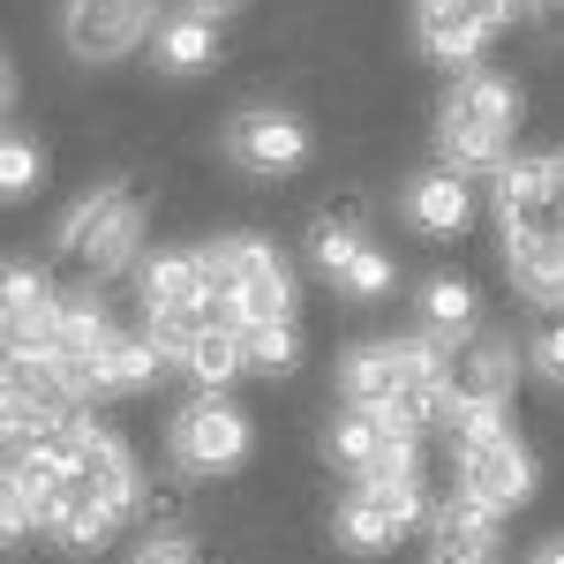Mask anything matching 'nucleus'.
Wrapping results in <instances>:
<instances>
[{"label": "nucleus", "instance_id": "3", "mask_svg": "<svg viewBox=\"0 0 564 564\" xmlns=\"http://www.w3.org/2000/svg\"><path fill=\"white\" fill-rule=\"evenodd\" d=\"M512 135H520V84L505 68H459L444 106H436V159L467 181L505 174Z\"/></svg>", "mask_w": 564, "mask_h": 564}, {"label": "nucleus", "instance_id": "25", "mask_svg": "<svg viewBox=\"0 0 564 564\" xmlns=\"http://www.w3.org/2000/svg\"><path fill=\"white\" fill-rule=\"evenodd\" d=\"M129 564H204V557L188 550V534H181V527H151V534L129 550Z\"/></svg>", "mask_w": 564, "mask_h": 564}, {"label": "nucleus", "instance_id": "21", "mask_svg": "<svg viewBox=\"0 0 564 564\" xmlns=\"http://www.w3.org/2000/svg\"><path fill=\"white\" fill-rule=\"evenodd\" d=\"M241 347H249V377H294L302 324H241Z\"/></svg>", "mask_w": 564, "mask_h": 564}, {"label": "nucleus", "instance_id": "4", "mask_svg": "<svg viewBox=\"0 0 564 564\" xmlns=\"http://www.w3.org/2000/svg\"><path fill=\"white\" fill-rule=\"evenodd\" d=\"M497 234L512 286L564 257V151H527L497 174Z\"/></svg>", "mask_w": 564, "mask_h": 564}, {"label": "nucleus", "instance_id": "8", "mask_svg": "<svg viewBox=\"0 0 564 564\" xmlns=\"http://www.w3.org/2000/svg\"><path fill=\"white\" fill-rule=\"evenodd\" d=\"M452 489L512 520L520 505H534V489H542V459H534L512 430L467 436V444H452Z\"/></svg>", "mask_w": 564, "mask_h": 564}, {"label": "nucleus", "instance_id": "24", "mask_svg": "<svg viewBox=\"0 0 564 564\" xmlns=\"http://www.w3.org/2000/svg\"><path fill=\"white\" fill-rule=\"evenodd\" d=\"M527 369L542 377V384L564 391V316H550L542 332H534V347H527Z\"/></svg>", "mask_w": 564, "mask_h": 564}, {"label": "nucleus", "instance_id": "18", "mask_svg": "<svg viewBox=\"0 0 564 564\" xmlns=\"http://www.w3.org/2000/svg\"><path fill=\"white\" fill-rule=\"evenodd\" d=\"M414 308H422V332L452 339V347L467 332H481V294H475V279H459V271H430L414 286Z\"/></svg>", "mask_w": 564, "mask_h": 564}, {"label": "nucleus", "instance_id": "7", "mask_svg": "<svg viewBox=\"0 0 564 564\" xmlns=\"http://www.w3.org/2000/svg\"><path fill=\"white\" fill-rule=\"evenodd\" d=\"M249 452H257V422H249L226 391H196V399H181L174 414H166V459H174V475H188V481L241 475Z\"/></svg>", "mask_w": 564, "mask_h": 564}, {"label": "nucleus", "instance_id": "10", "mask_svg": "<svg viewBox=\"0 0 564 564\" xmlns=\"http://www.w3.org/2000/svg\"><path fill=\"white\" fill-rule=\"evenodd\" d=\"M226 159L257 181H286L308 166V121L286 106H241L226 121Z\"/></svg>", "mask_w": 564, "mask_h": 564}, {"label": "nucleus", "instance_id": "6", "mask_svg": "<svg viewBox=\"0 0 564 564\" xmlns=\"http://www.w3.org/2000/svg\"><path fill=\"white\" fill-rule=\"evenodd\" d=\"M143 234H151L143 196L121 188V181H98V188H84L68 212L53 218V257L76 263L90 286H98V279H121L143 257Z\"/></svg>", "mask_w": 564, "mask_h": 564}, {"label": "nucleus", "instance_id": "2", "mask_svg": "<svg viewBox=\"0 0 564 564\" xmlns=\"http://www.w3.org/2000/svg\"><path fill=\"white\" fill-rule=\"evenodd\" d=\"M444 391H452V339L436 332H391V339H361L339 354V399L384 414L391 430H430L444 422Z\"/></svg>", "mask_w": 564, "mask_h": 564}, {"label": "nucleus", "instance_id": "13", "mask_svg": "<svg viewBox=\"0 0 564 564\" xmlns=\"http://www.w3.org/2000/svg\"><path fill=\"white\" fill-rule=\"evenodd\" d=\"M430 564H505V512L452 489L430 512Z\"/></svg>", "mask_w": 564, "mask_h": 564}, {"label": "nucleus", "instance_id": "28", "mask_svg": "<svg viewBox=\"0 0 564 564\" xmlns=\"http://www.w3.org/2000/svg\"><path fill=\"white\" fill-rule=\"evenodd\" d=\"M188 8H204V15H234L241 0H188Z\"/></svg>", "mask_w": 564, "mask_h": 564}, {"label": "nucleus", "instance_id": "17", "mask_svg": "<svg viewBox=\"0 0 564 564\" xmlns=\"http://www.w3.org/2000/svg\"><path fill=\"white\" fill-rule=\"evenodd\" d=\"M399 534H406V520H399L391 505H377L369 489H347V497L332 505V542H339L347 557H391Z\"/></svg>", "mask_w": 564, "mask_h": 564}, {"label": "nucleus", "instance_id": "20", "mask_svg": "<svg viewBox=\"0 0 564 564\" xmlns=\"http://www.w3.org/2000/svg\"><path fill=\"white\" fill-rule=\"evenodd\" d=\"M361 249H369V234H361V218H316V226H308V263H316V271H324V286H339V279H347V263L361 257Z\"/></svg>", "mask_w": 564, "mask_h": 564}, {"label": "nucleus", "instance_id": "26", "mask_svg": "<svg viewBox=\"0 0 564 564\" xmlns=\"http://www.w3.org/2000/svg\"><path fill=\"white\" fill-rule=\"evenodd\" d=\"M527 23H542V31H564V0H520Z\"/></svg>", "mask_w": 564, "mask_h": 564}, {"label": "nucleus", "instance_id": "27", "mask_svg": "<svg viewBox=\"0 0 564 564\" xmlns=\"http://www.w3.org/2000/svg\"><path fill=\"white\" fill-rule=\"evenodd\" d=\"M534 564H564V534H557V542H542V550H534Z\"/></svg>", "mask_w": 564, "mask_h": 564}, {"label": "nucleus", "instance_id": "23", "mask_svg": "<svg viewBox=\"0 0 564 564\" xmlns=\"http://www.w3.org/2000/svg\"><path fill=\"white\" fill-rule=\"evenodd\" d=\"M39 181H45V151L23 129H8V151H0V196H8V204H23Z\"/></svg>", "mask_w": 564, "mask_h": 564}, {"label": "nucleus", "instance_id": "12", "mask_svg": "<svg viewBox=\"0 0 564 564\" xmlns=\"http://www.w3.org/2000/svg\"><path fill=\"white\" fill-rule=\"evenodd\" d=\"M520 369L527 361L505 332H467L452 347V391H444V406H512Z\"/></svg>", "mask_w": 564, "mask_h": 564}, {"label": "nucleus", "instance_id": "15", "mask_svg": "<svg viewBox=\"0 0 564 564\" xmlns=\"http://www.w3.org/2000/svg\"><path fill=\"white\" fill-rule=\"evenodd\" d=\"M166 361H174L196 391H234L241 377H249V347H241V332H234V324H196L188 339L166 347Z\"/></svg>", "mask_w": 564, "mask_h": 564}, {"label": "nucleus", "instance_id": "22", "mask_svg": "<svg viewBox=\"0 0 564 564\" xmlns=\"http://www.w3.org/2000/svg\"><path fill=\"white\" fill-rule=\"evenodd\" d=\"M391 286H399V263H391V249H377V241H369V249L347 263V279H339L332 294H347L354 308H377V302H391Z\"/></svg>", "mask_w": 564, "mask_h": 564}, {"label": "nucleus", "instance_id": "11", "mask_svg": "<svg viewBox=\"0 0 564 564\" xmlns=\"http://www.w3.org/2000/svg\"><path fill=\"white\" fill-rule=\"evenodd\" d=\"M151 31H159L151 0H61V39H68V53L90 61V68L129 61Z\"/></svg>", "mask_w": 564, "mask_h": 564}, {"label": "nucleus", "instance_id": "5", "mask_svg": "<svg viewBox=\"0 0 564 564\" xmlns=\"http://www.w3.org/2000/svg\"><path fill=\"white\" fill-rule=\"evenodd\" d=\"M204 271H212V308L218 324H302V286L294 263L279 257L263 234H218L204 241Z\"/></svg>", "mask_w": 564, "mask_h": 564}, {"label": "nucleus", "instance_id": "9", "mask_svg": "<svg viewBox=\"0 0 564 564\" xmlns=\"http://www.w3.org/2000/svg\"><path fill=\"white\" fill-rule=\"evenodd\" d=\"M505 23H520L512 0H414V45L436 68H481V53L497 45Z\"/></svg>", "mask_w": 564, "mask_h": 564}, {"label": "nucleus", "instance_id": "1", "mask_svg": "<svg viewBox=\"0 0 564 564\" xmlns=\"http://www.w3.org/2000/svg\"><path fill=\"white\" fill-rule=\"evenodd\" d=\"M135 505H143V467H135L129 436L90 422L84 459L68 467V481H53L39 497V534L68 557H90L135 520Z\"/></svg>", "mask_w": 564, "mask_h": 564}, {"label": "nucleus", "instance_id": "19", "mask_svg": "<svg viewBox=\"0 0 564 564\" xmlns=\"http://www.w3.org/2000/svg\"><path fill=\"white\" fill-rule=\"evenodd\" d=\"M391 436H406V430H391L384 414H369V406H339V414H332V430H324V452H332V467L361 475ZM414 436H422V430H414Z\"/></svg>", "mask_w": 564, "mask_h": 564}, {"label": "nucleus", "instance_id": "16", "mask_svg": "<svg viewBox=\"0 0 564 564\" xmlns=\"http://www.w3.org/2000/svg\"><path fill=\"white\" fill-rule=\"evenodd\" d=\"M151 61H159V76H204L218 61V15L204 8H174V15H159V31H151Z\"/></svg>", "mask_w": 564, "mask_h": 564}, {"label": "nucleus", "instance_id": "14", "mask_svg": "<svg viewBox=\"0 0 564 564\" xmlns=\"http://www.w3.org/2000/svg\"><path fill=\"white\" fill-rule=\"evenodd\" d=\"M399 218H406L422 241H452V234L475 226V181L452 174V166L406 174V188H399Z\"/></svg>", "mask_w": 564, "mask_h": 564}]
</instances>
